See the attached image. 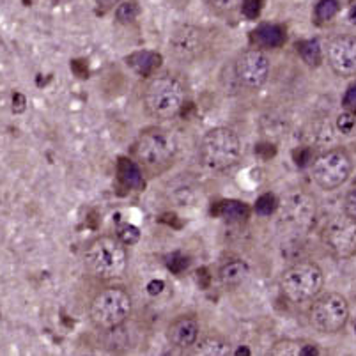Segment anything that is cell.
<instances>
[{
	"label": "cell",
	"instance_id": "cell-12",
	"mask_svg": "<svg viewBox=\"0 0 356 356\" xmlns=\"http://www.w3.org/2000/svg\"><path fill=\"white\" fill-rule=\"evenodd\" d=\"M204 48V36L199 27L181 25L170 36V52L181 62H192Z\"/></svg>",
	"mask_w": 356,
	"mask_h": 356
},
{
	"label": "cell",
	"instance_id": "cell-35",
	"mask_svg": "<svg viewBox=\"0 0 356 356\" xmlns=\"http://www.w3.org/2000/svg\"><path fill=\"white\" fill-rule=\"evenodd\" d=\"M96 4L98 6H101V8H112V6H117L119 2H121V0H95Z\"/></svg>",
	"mask_w": 356,
	"mask_h": 356
},
{
	"label": "cell",
	"instance_id": "cell-18",
	"mask_svg": "<svg viewBox=\"0 0 356 356\" xmlns=\"http://www.w3.org/2000/svg\"><path fill=\"white\" fill-rule=\"evenodd\" d=\"M273 355L279 356H317L319 349L312 342L305 340H282L273 348Z\"/></svg>",
	"mask_w": 356,
	"mask_h": 356
},
{
	"label": "cell",
	"instance_id": "cell-13",
	"mask_svg": "<svg viewBox=\"0 0 356 356\" xmlns=\"http://www.w3.org/2000/svg\"><path fill=\"white\" fill-rule=\"evenodd\" d=\"M199 333H201V328H199V323L193 317H179L167 328L168 342L174 348L179 349L192 348L199 339Z\"/></svg>",
	"mask_w": 356,
	"mask_h": 356
},
{
	"label": "cell",
	"instance_id": "cell-1",
	"mask_svg": "<svg viewBox=\"0 0 356 356\" xmlns=\"http://www.w3.org/2000/svg\"><path fill=\"white\" fill-rule=\"evenodd\" d=\"M199 158L211 172H227L241 160V140L229 128L209 130L199 146Z\"/></svg>",
	"mask_w": 356,
	"mask_h": 356
},
{
	"label": "cell",
	"instance_id": "cell-4",
	"mask_svg": "<svg viewBox=\"0 0 356 356\" xmlns=\"http://www.w3.org/2000/svg\"><path fill=\"white\" fill-rule=\"evenodd\" d=\"M324 286V273L315 262H296L280 277V289L293 303L310 301Z\"/></svg>",
	"mask_w": 356,
	"mask_h": 356
},
{
	"label": "cell",
	"instance_id": "cell-25",
	"mask_svg": "<svg viewBox=\"0 0 356 356\" xmlns=\"http://www.w3.org/2000/svg\"><path fill=\"white\" fill-rule=\"evenodd\" d=\"M277 211V197L271 193H264L255 201V213L259 217H271Z\"/></svg>",
	"mask_w": 356,
	"mask_h": 356
},
{
	"label": "cell",
	"instance_id": "cell-34",
	"mask_svg": "<svg viewBox=\"0 0 356 356\" xmlns=\"http://www.w3.org/2000/svg\"><path fill=\"white\" fill-rule=\"evenodd\" d=\"M148 289L151 295H158V293H161V289H164V282H160V280H155V282L149 284Z\"/></svg>",
	"mask_w": 356,
	"mask_h": 356
},
{
	"label": "cell",
	"instance_id": "cell-31",
	"mask_svg": "<svg viewBox=\"0 0 356 356\" xmlns=\"http://www.w3.org/2000/svg\"><path fill=\"white\" fill-rule=\"evenodd\" d=\"M186 268H188V259L179 254H174L170 261H168V270H172L174 273H181Z\"/></svg>",
	"mask_w": 356,
	"mask_h": 356
},
{
	"label": "cell",
	"instance_id": "cell-36",
	"mask_svg": "<svg viewBox=\"0 0 356 356\" xmlns=\"http://www.w3.org/2000/svg\"><path fill=\"white\" fill-rule=\"evenodd\" d=\"M349 20H351V23H356V6H353L351 11H349Z\"/></svg>",
	"mask_w": 356,
	"mask_h": 356
},
{
	"label": "cell",
	"instance_id": "cell-7",
	"mask_svg": "<svg viewBox=\"0 0 356 356\" xmlns=\"http://www.w3.org/2000/svg\"><path fill=\"white\" fill-rule=\"evenodd\" d=\"M353 172V160L342 148L328 149L312 161V177L326 192L340 188Z\"/></svg>",
	"mask_w": 356,
	"mask_h": 356
},
{
	"label": "cell",
	"instance_id": "cell-3",
	"mask_svg": "<svg viewBox=\"0 0 356 356\" xmlns=\"http://www.w3.org/2000/svg\"><path fill=\"white\" fill-rule=\"evenodd\" d=\"M186 90L177 78L161 75L149 80L144 90V103L156 119H172L183 110Z\"/></svg>",
	"mask_w": 356,
	"mask_h": 356
},
{
	"label": "cell",
	"instance_id": "cell-8",
	"mask_svg": "<svg viewBox=\"0 0 356 356\" xmlns=\"http://www.w3.org/2000/svg\"><path fill=\"white\" fill-rule=\"evenodd\" d=\"M349 319V303L339 293H328L314 301L308 321L315 332L337 333L344 330Z\"/></svg>",
	"mask_w": 356,
	"mask_h": 356
},
{
	"label": "cell",
	"instance_id": "cell-20",
	"mask_svg": "<svg viewBox=\"0 0 356 356\" xmlns=\"http://www.w3.org/2000/svg\"><path fill=\"white\" fill-rule=\"evenodd\" d=\"M296 48H298V54L303 62H307L310 68H317L323 62V50H321L319 41H315V39L299 41Z\"/></svg>",
	"mask_w": 356,
	"mask_h": 356
},
{
	"label": "cell",
	"instance_id": "cell-19",
	"mask_svg": "<svg viewBox=\"0 0 356 356\" xmlns=\"http://www.w3.org/2000/svg\"><path fill=\"white\" fill-rule=\"evenodd\" d=\"M215 215H220L221 218H227L230 221L245 220L248 218V206L239 201H221L218 202L217 209H213Z\"/></svg>",
	"mask_w": 356,
	"mask_h": 356
},
{
	"label": "cell",
	"instance_id": "cell-9",
	"mask_svg": "<svg viewBox=\"0 0 356 356\" xmlns=\"http://www.w3.org/2000/svg\"><path fill=\"white\" fill-rule=\"evenodd\" d=\"M321 239L335 259H351L356 255V221L346 215L332 217L321 230Z\"/></svg>",
	"mask_w": 356,
	"mask_h": 356
},
{
	"label": "cell",
	"instance_id": "cell-5",
	"mask_svg": "<svg viewBox=\"0 0 356 356\" xmlns=\"http://www.w3.org/2000/svg\"><path fill=\"white\" fill-rule=\"evenodd\" d=\"M131 314V296L121 287H108L95 296L90 301V321L99 330H115Z\"/></svg>",
	"mask_w": 356,
	"mask_h": 356
},
{
	"label": "cell",
	"instance_id": "cell-10",
	"mask_svg": "<svg viewBox=\"0 0 356 356\" xmlns=\"http://www.w3.org/2000/svg\"><path fill=\"white\" fill-rule=\"evenodd\" d=\"M271 64L261 48H250L237 55L234 62V75L237 83L248 90L261 89L268 82Z\"/></svg>",
	"mask_w": 356,
	"mask_h": 356
},
{
	"label": "cell",
	"instance_id": "cell-22",
	"mask_svg": "<svg viewBox=\"0 0 356 356\" xmlns=\"http://www.w3.org/2000/svg\"><path fill=\"white\" fill-rule=\"evenodd\" d=\"M215 14L224 18H233L236 12H241L243 0H204Z\"/></svg>",
	"mask_w": 356,
	"mask_h": 356
},
{
	"label": "cell",
	"instance_id": "cell-24",
	"mask_svg": "<svg viewBox=\"0 0 356 356\" xmlns=\"http://www.w3.org/2000/svg\"><path fill=\"white\" fill-rule=\"evenodd\" d=\"M139 14L140 6L137 0H124V2H119L117 8H115V20L123 25L133 23L139 18Z\"/></svg>",
	"mask_w": 356,
	"mask_h": 356
},
{
	"label": "cell",
	"instance_id": "cell-26",
	"mask_svg": "<svg viewBox=\"0 0 356 356\" xmlns=\"http://www.w3.org/2000/svg\"><path fill=\"white\" fill-rule=\"evenodd\" d=\"M117 237L121 239V241L124 243L126 246H131L135 245L137 241H139L140 237V230L137 229L135 226H130V224H124V226H121L117 229Z\"/></svg>",
	"mask_w": 356,
	"mask_h": 356
},
{
	"label": "cell",
	"instance_id": "cell-37",
	"mask_svg": "<svg viewBox=\"0 0 356 356\" xmlns=\"http://www.w3.org/2000/svg\"><path fill=\"white\" fill-rule=\"evenodd\" d=\"M236 355H246V356H248L250 351H248V349H246V348H239V349H237V351H236Z\"/></svg>",
	"mask_w": 356,
	"mask_h": 356
},
{
	"label": "cell",
	"instance_id": "cell-14",
	"mask_svg": "<svg viewBox=\"0 0 356 356\" xmlns=\"http://www.w3.org/2000/svg\"><path fill=\"white\" fill-rule=\"evenodd\" d=\"M161 62H164V57L152 50H140L126 57V64L140 77H152L160 70Z\"/></svg>",
	"mask_w": 356,
	"mask_h": 356
},
{
	"label": "cell",
	"instance_id": "cell-17",
	"mask_svg": "<svg viewBox=\"0 0 356 356\" xmlns=\"http://www.w3.org/2000/svg\"><path fill=\"white\" fill-rule=\"evenodd\" d=\"M117 174L128 188L131 190H142L146 186L144 174L140 170V165L130 158H121L117 164Z\"/></svg>",
	"mask_w": 356,
	"mask_h": 356
},
{
	"label": "cell",
	"instance_id": "cell-30",
	"mask_svg": "<svg viewBox=\"0 0 356 356\" xmlns=\"http://www.w3.org/2000/svg\"><path fill=\"white\" fill-rule=\"evenodd\" d=\"M342 107H344V110L356 114V82L351 83L346 90L344 98H342Z\"/></svg>",
	"mask_w": 356,
	"mask_h": 356
},
{
	"label": "cell",
	"instance_id": "cell-6",
	"mask_svg": "<svg viewBox=\"0 0 356 356\" xmlns=\"http://www.w3.org/2000/svg\"><path fill=\"white\" fill-rule=\"evenodd\" d=\"M177 146L174 137L164 130L142 131L135 144L139 164L149 172H161L176 158Z\"/></svg>",
	"mask_w": 356,
	"mask_h": 356
},
{
	"label": "cell",
	"instance_id": "cell-11",
	"mask_svg": "<svg viewBox=\"0 0 356 356\" xmlns=\"http://www.w3.org/2000/svg\"><path fill=\"white\" fill-rule=\"evenodd\" d=\"M326 61L337 77H356V34H339L330 39Z\"/></svg>",
	"mask_w": 356,
	"mask_h": 356
},
{
	"label": "cell",
	"instance_id": "cell-29",
	"mask_svg": "<svg viewBox=\"0 0 356 356\" xmlns=\"http://www.w3.org/2000/svg\"><path fill=\"white\" fill-rule=\"evenodd\" d=\"M344 215L356 221V186L344 197Z\"/></svg>",
	"mask_w": 356,
	"mask_h": 356
},
{
	"label": "cell",
	"instance_id": "cell-27",
	"mask_svg": "<svg viewBox=\"0 0 356 356\" xmlns=\"http://www.w3.org/2000/svg\"><path fill=\"white\" fill-rule=\"evenodd\" d=\"M262 8H264V0H243V17L248 18V20H257L261 17Z\"/></svg>",
	"mask_w": 356,
	"mask_h": 356
},
{
	"label": "cell",
	"instance_id": "cell-33",
	"mask_svg": "<svg viewBox=\"0 0 356 356\" xmlns=\"http://www.w3.org/2000/svg\"><path fill=\"white\" fill-rule=\"evenodd\" d=\"M71 70H73L80 78H86L87 73H89V71H87V66H83L80 61L71 62Z\"/></svg>",
	"mask_w": 356,
	"mask_h": 356
},
{
	"label": "cell",
	"instance_id": "cell-38",
	"mask_svg": "<svg viewBox=\"0 0 356 356\" xmlns=\"http://www.w3.org/2000/svg\"><path fill=\"white\" fill-rule=\"evenodd\" d=\"M355 330H356V326H355Z\"/></svg>",
	"mask_w": 356,
	"mask_h": 356
},
{
	"label": "cell",
	"instance_id": "cell-21",
	"mask_svg": "<svg viewBox=\"0 0 356 356\" xmlns=\"http://www.w3.org/2000/svg\"><path fill=\"white\" fill-rule=\"evenodd\" d=\"M197 351L208 356H226L230 353V346L227 344L226 340H221L220 337H206L204 340L199 342Z\"/></svg>",
	"mask_w": 356,
	"mask_h": 356
},
{
	"label": "cell",
	"instance_id": "cell-16",
	"mask_svg": "<svg viewBox=\"0 0 356 356\" xmlns=\"http://www.w3.org/2000/svg\"><path fill=\"white\" fill-rule=\"evenodd\" d=\"M248 264H246L245 261L234 259V261L226 262V264L220 268L218 277H220V282L226 287H237L248 279Z\"/></svg>",
	"mask_w": 356,
	"mask_h": 356
},
{
	"label": "cell",
	"instance_id": "cell-28",
	"mask_svg": "<svg viewBox=\"0 0 356 356\" xmlns=\"http://www.w3.org/2000/svg\"><path fill=\"white\" fill-rule=\"evenodd\" d=\"M356 121H355V114L353 112H348L346 110V114H340L339 119H337V128H339L342 133H351L353 128H355Z\"/></svg>",
	"mask_w": 356,
	"mask_h": 356
},
{
	"label": "cell",
	"instance_id": "cell-23",
	"mask_svg": "<svg viewBox=\"0 0 356 356\" xmlns=\"http://www.w3.org/2000/svg\"><path fill=\"white\" fill-rule=\"evenodd\" d=\"M340 2L339 0H319L314 9V20L319 25L332 21L339 14Z\"/></svg>",
	"mask_w": 356,
	"mask_h": 356
},
{
	"label": "cell",
	"instance_id": "cell-32",
	"mask_svg": "<svg viewBox=\"0 0 356 356\" xmlns=\"http://www.w3.org/2000/svg\"><path fill=\"white\" fill-rule=\"evenodd\" d=\"M25 96L21 92H14L12 95V112L14 114H20V112L25 110Z\"/></svg>",
	"mask_w": 356,
	"mask_h": 356
},
{
	"label": "cell",
	"instance_id": "cell-15",
	"mask_svg": "<svg viewBox=\"0 0 356 356\" xmlns=\"http://www.w3.org/2000/svg\"><path fill=\"white\" fill-rule=\"evenodd\" d=\"M252 41L257 48H280L286 43V30L280 25L262 23L252 32Z\"/></svg>",
	"mask_w": 356,
	"mask_h": 356
},
{
	"label": "cell",
	"instance_id": "cell-2",
	"mask_svg": "<svg viewBox=\"0 0 356 356\" xmlns=\"http://www.w3.org/2000/svg\"><path fill=\"white\" fill-rule=\"evenodd\" d=\"M87 266L99 280H114L123 277L128 266L126 245L119 237L101 236L87 248Z\"/></svg>",
	"mask_w": 356,
	"mask_h": 356
}]
</instances>
